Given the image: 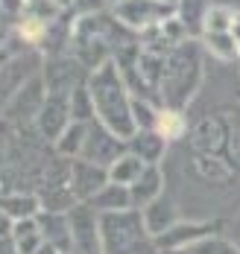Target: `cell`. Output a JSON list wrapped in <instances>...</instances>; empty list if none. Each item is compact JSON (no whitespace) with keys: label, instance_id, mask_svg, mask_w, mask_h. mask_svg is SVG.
<instances>
[{"label":"cell","instance_id":"1","mask_svg":"<svg viewBox=\"0 0 240 254\" xmlns=\"http://www.w3.org/2000/svg\"><path fill=\"white\" fill-rule=\"evenodd\" d=\"M88 94L94 100V114L100 117V123L120 140H132L138 126H135L132 117V100L126 94V85L120 79V70L106 62L100 64L94 73H91V82H88Z\"/></svg>","mask_w":240,"mask_h":254},{"label":"cell","instance_id":"2","mask_svg":"<svg viewBox=\"0 0 240 254\" xmlns=\"http://www.w3.org/2000/svg\"><path fill=\"white\" fill-rule=\"evenodd\" d=\"M100 240L106 254H153L156 240L144 225V213L138 210H114L100 216Z\"/></svg>","mask_w":240,"mask_h":254},{"label":"cell","instance_id":"3","mask_svg":"<svg viewBox=\"0 0 240 254\" xmlns=\"http://www.w3.org/2000/svg\"><path fill=\"white\" fill-rule=\"evenodd\" d=\"M199 79H202V62H199V50L185 41L179 44V50L173 53L167 62H164V76H161V91H164V100L170 108H182L193 100L196 88H199Z\"/></svg>","mask_w":240,"mask_h":254},{"label":"cell","instance_id":"4","mask_svg":"<svg viewBox=\"0 0 240 254\" xmlns=\"http://www.w3.org/2000/svg\"><path fill=\"white\" fill-rule=\"evenodd\" d=\"M114 15L126 26L144 29V26H156L161 21H167L173 15V3H164V0H120L114 6Z\"/></svg>","mask_w":240,"mask_h":254},{"label":"cell","instance_id":"5","mask_svg":"<svg viewBox=\"0 0 240 254\" xmlns=\"http://www.w3.org/2000/svg\"><path fill=\"white\" fill-rule=\"evenodd\" d=\"M71 237H74V252L77 254H100L103 252V240H100V225L94 222V216L88 213V207H77L71 216Z\"/></svg>","mask_w":240,"mask_h":254},{"label":"cell","instance_id":"6","mask_svg":"<svg viewBox=\"0 0 240 254\" xmlns=\"http://www.w3.org/2000/svg\"><path fill=\"white\" fill-rule=\"evenodd\" d=\"M214 225H196V222H176L170 231H164L156 237V249L161 252H185L193 249L196 243H202L205 237H211Z\"/></svg>","mask_w":240,"mask_h":254},{"label":"cell","instance_id":"7","mask_svg":"<svg viewBox=\"0 0 240 254\" xmlns=\"http://www.w3.org/2000/svg\"><path fill=\"white\" fill-rule=\"evenodd\" d=\"M108 184V170L91 164V161H80L74 170H71V190H74V199H94L103 187Z\"/></svg>","mask_w":240,"mask_h":254},{"label":"cell","instance_id":"8","mask_svg":"<svg viewBox=\"0 0 240 254\" xmlns=\"http://www.w3.org/2000/svg\"><path fill=\"white\" fill-rule=\"evenodd\" d=\"M120 137H114L106 126L97 128V131H88V137H85V161H91V164H97V167H111L117 158H120Z\"/></svg>","mask_w":240,"mask_h":254},{"label":"cell","instance_id":"9","mask_svg":"<svg viewBox=\"0 0 240 254\" xmlns=\"http://www.w3.org/2000/svg\"><path fill=\"white\" fill-rule=\"evenodd\" d=\"M68 114H71V105L59 97H50V100L41 105L38 111V128L47 140H59L62 131L68 128Z\"/></svg>","mask_w":240,"mask_h":254},{"label":"cell","instance_id":"10","mask_svg":"<svg viewBox=\"0 0 240 254\" xmlns=\"http://www.w3.org/2000/svg\"><path fill=\"white\" fill-rule=\"evenodd\" d=\"M226 143H229V131H226V126H223L220 120H214V117L202 120V123L196 126V131H193V146L202 155L223 152Z\"/></svg>","mask_w":240,"mask_h":254},{"label":"cell","instance_id":"11","mask_svg":"<svg viewBox=\"0 0 240 254\" xmlns=\"http://www.w3.org/2000/svg\"><path fill=\"white\" fill-rule=\"evenodd\" d=\"M161 184H164L161 170L156 167V164H150V167L144 170V176H141V178L132 184V187H129L132 207H150V204H153V202L161 196Z\"/></svg>","mask_w":240,"mask_h":254},{"label":"cell","instance_id":"12","mask_svg":"<svg viewBox=\"0 0 240 254\" xmlns=\"http://www.w3.org/2000/svg\"><path fill=\"white\" fill-rule=\"evenodd\" d=\"M12 246H15L18 254H35L38 252V249L44 246V234H41L38 219H21V222H15Z\"/></svg>","mask_w":240,"mask_h":254},{"label":"cell","instance_id":"13","mask_svg":"<svg viewBox=\"0 0 240 254\" xmlns=\"http://www.w3.org/2000/svg\"><path fill=\"white\" fill-rule=\"evenodd\" d=\"M176 216H179L176 207H173V204H164L161 199H156L150 207H144V225L153 234V240L161 237L164 231L173 228V225H176Z\"/></svg>","mask_w":240,"mask_h":254},{"label":"cell","instance_id":"14","mask_svg":"<svg viewBox=\"0 0 240 254\" xmlns=\"http://www.w3.org/2000/svg\"><path fill=\"white\" fill-rule=\"evenodd\" d=\"M144 170H147V164L138 155H120L108 167V181L111 184H120V187H132L135 181L144 176Z\"/></svg>","mask_w":240,"mask_h":254},{"label":"cell","instance_id":"15","mask_svg":"<svg viewBox=\"0 0 240 254\" xmlns=\"http://www.w3.org/2000/svg\"><path fill=\"white\" fill-rule=\"evenodd\" d=\"M91 207H100L103 213H114V210H132V196H129V187H120V184H111L91 199Z\"/></svg>","mask_w":240,"mask_h":254},{"label":"cell","instance_id":"16","mask_svg":"<svg viewBox=\"0 0 240 254\" xmlns=\"http://www.w3.org/2000/svg\"><path fill=\"white\" fill-rule=\"evenodd\" d=\"M132 146H135V155L144 164H156L161 158V152H164V137L156 128H144V131H135Z\"/></svg>","mask_w":240,"mask_h":254},{"label":"cell","instance_id":"17","mask_svg":"<svg viewBox=\"0 0 240 254\" xmlns=\"http://www.w3.org/2000/svg\"><path fill=\"white\" fill-rule=\"evenodd\" d=\"M85 137H88V126L74 120L71 126L62 131V137L56 140V146H59L62 155H80L85 149Z\"/></svg>","mask_w":240,"mask_h":254},{"label":"cell","instance_id":"18","mask_svg":"<svg viewBox=\"0 0 240 254\" xmlns=\"http://www.w3.org/2000/svg\"><path fill=\"white\" fill-rule=\"evenodd\" d=\"M205 44L214 56H220L223 62H235L240 59V47L232 38V32H205Z\"/></svg>","mask_w":240,"mask_h":254},{"label":"cell","instance_id":"19","mask_svg":"<svg viewBox=\"0 0 240 254\" xmlns=\"http://www.w3.org/2000/svg\"><path fill=\"white\" fill-rule=\"evenodd\" d=\"M0 210L6 216H12L15 222L32 219L35 210H38V199H32V196H9V199H0Z\"/></svg>","mask_w":240,"mask_h":254},{"label":"cell","instance_id":"20","mask_svg":"<svg viewBox=\"0 0 240 254\" xmlns=\"http://www.w3.org/2000/svg\"><path fill=\"white\" fill-rule=\"evenodd\" d=\"M193 167H196V173L202 178H208V181H229V167H226V161H220L217 155H196L193 158Z\"/></svg>","mask_w":240,"mask_h":254},{"label":"cell","instance_id":"21","mask_svg":"<svg viewBox=\"0 0 240 254\" xmlns=\"http://www.w3.org/2000/svg\"><path fill=\"white\" fill-rule=\"evenodd\" d=\"M156 131H159L164 140H176V137H182V131H185V117H182L176 108H164V111H159Z\"/></svg>","mask_w":240,"mask_h":254},{"label":"cell","instance_id":"22","mask_svg":"<svg viewBox=\"0 0 240 254\" xmlns=\"http://www.w3.org/2000/svg\"><path fill=\"white\" fill-rule=\"evenodd\" d=\"M232 18H235V12L229 6H211L202 15V32H229Z\"/></svg>","mask_w":240,"mask_h":254},{"label":"cell","instance_id":"23","mask_svg":"<svg viewBox=\"0 0 240 254\" xmlns=\"http://www.w3.org/2000/svg\"><path fill=\"white\" fill-rule=\"evenodd\" d=\"M71 114H74V120H77V123L88 120V117L94 114V100H91L88 88H77V91H74V100H71Z\"/></svg>","mask_w":240,"mask_h":254},{"label":"cell","instance_id":"24","mask_svg":"<svg viewBox=\"0 0 240 254\" xmlns=\"http://www.w3.org/2000/svg\"><path fill=\"white\" fill-rule=\"evenodd\" d=\"M193 254H240V249H235L232 243L220 240V237H205L202 243H196L193 249H187Z\"/></svg>","mask_w":240,"mask_h":254},{"label":"cell","instance_id":"25","mask_svg":"<svg viewBox=\"0 0 240 254\" xmlns=\"http://www.w3.org/2000/svg\"><path fill=\"white\" fill-rule=\"evenodd\" d=\"M21 32H24L27 38H41V35H44V21H41V18H27L24 26H21Z\"/></svg>","mask_w":240,"mask_h":254},{"label":"cell","instance_id":"26","mask_svg":"<svg viewBox=\"0 0 240 254\" xmlns=\"http://www.w3.org/2000/svg\"><path fill=\"white\" fill-rule=\"evenodd\" d=\"M229 32H232V38L238 41V47H240V12H235V18H232V29H229Z\"/></svg>","mask_w":240,"mask_h":254},{"label":"cell","instance_id":"27","mask_svg":"<svg viewBox=\"0 0 240 254\" xmlns=\"http://www.w3.org/2000/svg\"><path fill=\"white\" fill-rule=\"evenodd\" d=\"M3 9H21V0H0Z\"/></svg>","mask_w":240,"mask_h":254},{"label":"cell","instance_id":"28","mask_svg":"<svg viewBox=\"0 0 240 254\" xmlns=\"http://www.w3.org/2000/svg\"><path fill=\"white\" fill-rule=\"evenodd\" d=\"M71 0H53V6H68Z\"/></svg>","mask_w":240,"mask_h":254},{"label":"cell","instance_id":"29","mask_svg":"<svg viewBox=\"0 0 240 254\" xmlns=\"http://www.w3.org/2000/svg\"><path fill=\"white\" fill-rule=\"evenodd\" d=\"M167 254H193V252H187V249H185V252H167Z\"/></svg>","mask_w":240,"mask_h":254},{"label":"cell","instance_id":"30","mask_svg":"<svg viewBox=\"0 0 240 254\" xmlns=\"http://www.w3.org/2000/svg\"><path fill=\"white\" fill-rule=\"evenodd\" d=\"M164 3H176V0H164Z\"/></svg>","mask_w":240,"mask_h":254}]
</instances>
